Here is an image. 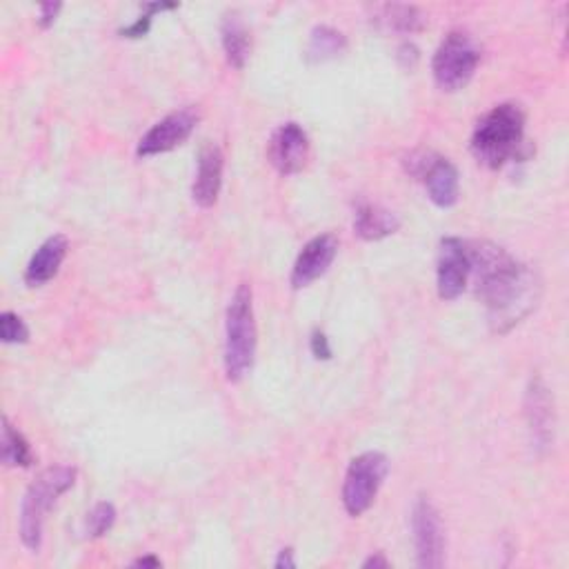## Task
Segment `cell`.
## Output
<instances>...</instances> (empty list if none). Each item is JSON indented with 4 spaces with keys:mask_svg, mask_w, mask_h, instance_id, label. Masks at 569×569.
Returning a JSON list of instances; mask_svg holds the SVG:
<instances>
[{
    "mask_svg": "<svg viewBox=\"0 0 569 569\" xmlns=\"http://www.w3.org/2000/svg\"><path fill=\"white\" fill-rule=\"evenodd\" d=\"M390 472V461L381 452H365L356 457L345 474L343 505L349 517H363L383 487Z\"/></svg>",
    "mask_w": 569,
    "mask_h": 569,
    "instance_id": "6",
    "label": "cell"
},
{
    "mask_svg": "<svg viewBox=\"0 0 569 569\" xmlns=\"http://www.w3.org/2000/svg\"><path fill=\"white\" fill-rule=\"evenodd\" d=\"M309 349H311L313 358H319V360H330V358H332V345H330V339H328V334L321 332V330H313V332H311Z\"/></svg>",
    "mask_w": 569,
    "mask_h": 569,
    "instance_id": "23",
    "label": "cell"
},
{
    "mask_svg": "<svg viewBox=\"0 0 569 569\" xmlns=\"http://www.w3.org/2000/svg\"><path fill=\"white\" fill-rule=\"evenodd\" d=\"M223 167H225V158L221 147L205 145L199 154V169L192 187V199L199 208L208 210L216 205L223 187Z\"/></svg>",
    "mask_w": 569,
    "mask_h": 569,
    "instance_id": "14",
    "label": "cell"
},
{
    "mask_svg": "<svg viewBox=\"0 0 569 569\" xmlns=\"http://www.w3.org/2000/svg\"><path fill=\"white\" fill-rule=\"evenodd\" d=\"M376 23L390 32L399 34H416L425 27V16L414 5H383L378 8Z\"/></svg>",
    "mask_w": 569,
    "mask_h": 569,
    "instance_id": "19",
    "label": "cell"
},
{
    "mask_svg": "<svg viewBox=\"0 0 569 569\" xmlns=\"http://www.w3.org/2000/svg\"><path fill=\"white\" fill-rule=\"evenodd\" d=\"M467 257L470 278L487 307L491 332L508 334L538 305L541 281L536 272L487 240L467 242Z\"/></svg>",
    "mask_w": 569,
    "mask_h": 569,
    "instance_id": "1",
    "label": "cell"
},
{
    "mask_svg": "<svg viewBox=\"0 0 569 569\" xmlns=\"http://www.w3.org/2000/svg\"><path fill=\"white\" fill-rule=\"evenodd\" d=\"M38 10H40V14H38V25L47 29V27H51L54 21L58 19L62 5H60V3H43Z\"/></svg>",
    "mask_w": 569,
    "mask_h": 569,
    "instance_id": "25",
    "label": "cell"
},
{
    "mask_svg": "<svg viewBox=\"0 0 569 569\" xmlns=\"http://www.w3.org/2000/svg\"><path fill=\"white\" fill-rule=\"evenodd\" d=\"M116 523V508L111 502H98L94 510L87 514V534L92 538H103L107 532H111Z\"/></svg>",
    "mask_w": 569,
    "mask_h": 569,
    "instance_id": "21",
    "label": "cell"
},
{
    "mask_svg": "<svg viewBox=\"0 0 569 569\" xmlns=\"http://www.w3.org/2000/svg\"><path fill=\"white\" fill-rule=\"evenodd\" d=\"M76 483V470L56 465L36 476L25 491L21 505V541L29 552H38L43 545V525L47 512L54 508L58 496L72 489Z\"/></svg>",
    "mask_w": 569,
    "mask_h": 569,
    "instance_id": "4",
    "label": "cell"
},
{
    "mask_svg": "<svg viewBox=\"0 0 569 569\" xmlns=\"http://www.w3.org/2000/svg\"><path fill=\"white\" fill-rule=\"evenodd\" d=\"M270 163L283 176L298 174L309 156V139L298 122H285L274 132L268 150Z\"/></svg>",
    "mask_w": 569,
    "mask_h": 569,
    "instance_id": "11",
    "label": "cell"
},
{
    "mask_svg": "<svg viewBox=\"0 0 569 569\" xmlns=\"http://www.w3.org/2000/svg\"><path fill=\"white\" fill-rule=\"evenodd\" d=\"M401 229V218L374 203H358L354 210V234L363 240H383Z\"/></svg>",
    "mask_w": 569,
    "mask_h": 569,
    "instance_id": "16",
    "label": "cell"
},
{
    "mask_svg": "<svg viewBox=\"0 0 569 569\" xmlns=\"http://www.w3.org/2000/svg\"><path fill=\"white\" fill-rule=\"evenodd\" d=\"M345 49H347V38L339 29L319 25L309 34L305 58L307 62H311V66H319V62H328L343 56Z\"/></svg>",
    "mask_w": 569,
    "mask_h": 569,
    "instance_id": "18",
    "label": "cell"
},
{
    "mask_svg": "<svg viewBox=\"0 0 569 569\" xmlns=\"http://www.w3.org/2000/svg\"><path fill=\"white\" fill-rule=\"evenodd\" d=\"M470 283V257L467 242L448 236L440 240L436 263V287L442 300H457Z\"/></svg>",
    "mask_w": 569,
    "mask_h": 569,
    "instance_id": "8",
    "label": "cell"
},
{
    "mask_svg": "<svg viewBox=\"0 0 569 569\" xmlns=\"http://www.w3.org/2000/svg\"><path fill=\"white\" fill-rule=\"evenodd\" d=\"M478 62L481 49L474 43V38L465 32H452L442 38L434 54V81L442 92H459L472 81Z\"/></svg>",
    "mask_w": 569,
    "mask_h": 569,
    "instance_id": "5",
    "label": "cell"
},
{
    "mask_svg": "<svg viewBox=\"0 0 569 569\" xmlns=\"http://www.w3.org/2000/svg\"><path fill=\"white\" fill-rule=\"evenodd\" d=\"M525 416L532 434V442L536 450H547L554 442V399L543 383V378H532V383L525 394Z\"/></svg>",
    "mask_w": 569,
    "mask_h": 569,
    "instance_id": "12",
    "label": "cell"
},
{
    "mask_svg": "<svg viewBox=\"0 0 569 569\" xmlns=\"http://www.w3.org/2000/svg\"><path fill=\"white\" fill-rule=\"evenodd\" d=\"M68 249H70V240L66 236H62V234L49 236L34 251V257L27 263L25 285L27 287H43L45 283H49L58 274L62 261H66Z\"/></svg>",
    "mask_w": 569,
    "mask_h": 569,
    "instance_id": "15",
    "label": "cell"
},
{
    "mask_svg": "<svg viewBox=\"0 0 569 569\" xmlns=\"http://www.w3.org/2000/svg\"><path fill=\"white\" fill-rule=\"evenodd\" d=\"M3 463L8 467H32L34 465V452L29 448L27 438L10 423V418H3Z\"/></svg>",
    "mask_w": 569,
    "mask_h": 569,
    "instance_id": "20",
    "label": "cell"
},
{
    "mask_svg": "<svg viewBox=\"0 0 569 569\" xmlns=\"http://www.w3.org/2000/svg\"><path fill=\"white\" fill-rule=\"evenodd\" d=\"M412 532L418 565L425 569L442 567V562H446V536H442L438 510L427 496H418V500L414 502Z\"/></svg>",
    "mask_w": 569,
    "mask_h": 569,
    "instance_id": "7",
    "label": "cell"
},
{
    "mask_svg": "<svg viewBox=\"0 0 569 569\" xmlns=\"http://www.w3.org/2000/svg\"><path fill=\"white\" fill-rule=\"evenodd\" d=\"M257 339L254 296H251V287L242 283L229 300L225 323V374L229 383H240L254 367Z\"/></svg>",
    "mask_w": 569,
    "mask_h": 569,
    "instance_id": "3",
    "label": "cell"
},
{
    "mask_svg": "<svg viewBox=\"0 0 569 569\" xmlns=\"http://www.w3.org/2000/svg\"><path fill=\"white\" fill-rule=\"evenodd\" d=\"M427 187V197L434 205L448 210L459 203V169L452 161L431 154L420 178Z\"/></svg>",
    "mask_w": 569,
    "mask_h": 569,
    "instance_id": "13",
    "label": "cell"
},
{
    "mask_svg": "<svg viewBox=\"0 0 569 569\" xmlns=\"http://www.w3.org/2000/svg\"><path fill=\"white\" fill-rule=\"evenodd\" d=\"M470 147L474 158L489 169L527 161L534 150L525 141V111L517 103L496 105L478 120Z\"/></svg>",
    "mask_w": 569,
    "mask_h": 569,
    "instance_id": "2",
    "label": "cell"
},
{
    "mask_svg": "<svg viewBox=\"0 0 569 569\" xmlns=\"http://www.w3.org/2000/svg\"><path fill=\"white\" fill-rule=\"evenodd\" d=\"M339 254V238L334 234H321L311 238L303 249L292 270V287L303 289L319 281L334 263Z\"/></svg>",
    "mask_w": 569,
    "mask_h": 569,
    "instance_id": "10",
    "label": "cell"
},
{
    "mask_svg": "<svg viewBox=\"0 0 569 569\" xmlns=\"http://www.w3.org/2000/svg\"><path fill=\"white\" fill-rule=\"evenodd\" d=\"M363 567L365 569H388L390 567V560L383 556V552H376V554H371L365 562H363Z\"/></svg>",
    "mask_w": 569,
    "mask_h": 569,
    "instance_id": "27",
    "label": "cell"
},
{
    "mask_svg": "<svg viewBox=\"0 0 569 569\" xmlns=\"http://www.w3.org/2000/svg\"><path fill=\"white\" fill-rule=\"evenodd\" d=\"M163 565V560L161 558H156L154 554H147V556H141V558H137L134 562H132V567H161Z\"/></svg>",
    "mask_w": 569,
    "mask_h": 569,
    "instance_id": "28",
    "label": "cell"
},
{
    "mask_svg": "<svg viewBox=\"0 0 569 569\" xmlns=\"http://www.w3.org/2000/svg\"><path fill=\"white\" fill-rule=\"evenodd\" d=\"M221 40H223V49H225L229 66L236 70H242L249 58V51H251V38H249L247 25L242 23V19L236 12L225 14V19L221 23Z\"/></svg>",
    "mask_w": 569,
    "mask_h": 569,
    "instance_id": "17",
    "label": "cell"
},
{
    "mask_svg": "<svg viewBox=\"0 0 569 569\" xmlns=\"http://www.w3.org/2000/svg\"><path fill=\"white\" fill-rule=\"evenodd\" d=\"M418 60H420V51H418V47L414 43H403L399 47V62H401L403 70H410V72L416 70Z\"/></svg>",
    "mask_w": 569,
    "mask_h": 569,
    "instance_id": "24",
    "label": "cell"
},
{
    "mask_svg": "<svg viewBox=\"0 0 569 569\" xmlns=\"http://www.w3.org/2000/svg\"><path fill=\"white\" fill-rule=\"evenodd\" d=\"M197 125H199V111L192 107H185L165 116L141 139L137 147L139 158H150V156L171 152L174 147L182 145L189 137H192Z\"/></svg>",
    "mask_w": 569,
    "mask_h": 569,
    "instance_id": "9",
    "label": "cell"
},
{
    "mask_svg": "<svg viewBox=\"0 0 569 569\" xmlns=\"http://www.w3.org/2000/svg\"><path fill=\"white\" fill-rule=\"evenodd\" d=\"M274 567L276 569H294L296 567V560H294V549L287 547V549H281L276 560H274Z\"/></svg>",
    "mask_w": 569,
    "mask_h": 569,
    "instance_id": "26",
    "label": "cell"
},
{
    "mask_svg": "<svg viewBox=\"0 0 569 569\" xmlns=\"http://www.w3.org/2000/svg\"><path fill=\"white\" fill-rule=\"evenodd\" d=\"M0 339L8 345H23L29 341V330L21 316H16L14 311L0 313Z\"/></svg>",
    "mask_w": 569,
    "mask_h": 569,
    "instance_id": "22",
    "label": "cell"
}]
</instances>
